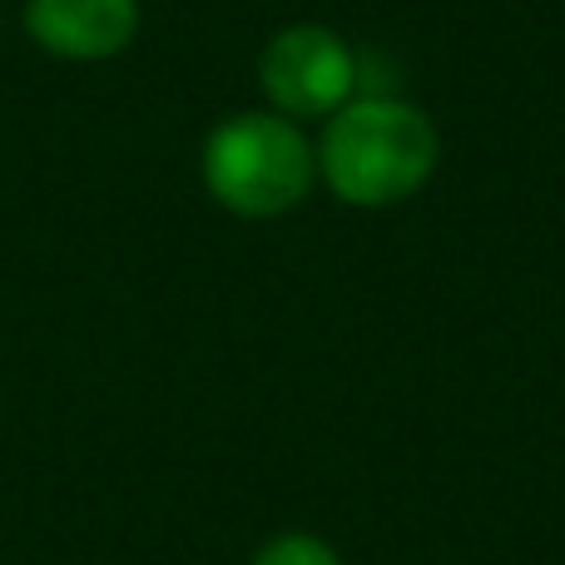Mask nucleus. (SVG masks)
Listing matches in <instances>:
<instances>
[{
    "instance_id": "1",
    "label": "nucleus",
    "mask_w": 565,
    "mask_h": 565,
    "mask_svg": "<svg viewBox=\"0 0 565 565\" xmlns=\"http://www.w3.org/2000/svg\"><path fill=\"white\" fill-rule=\"evenodd\" d=\"M437 129L407 99H358L332 115L318 169L342 204L387 209L417 194L437 169Z\"/></svg>"
},
{
    "instance_id": "2",
    "label": "nucleus",
    "mask_w": 565,
    "mask_h": 565,
    "mask_svg": "<svg viewBox=\"0 0 565 565\" xmlns=\"http://www.w3.org/2000/svg\"><path fill=\"white\" fill-rule=\"evenodd\" d=\"M204 189L238 218H278L298 209L318 174V154L282 115H228L204 139Z\"/></svg>"
},
{
    "instance_id": "3",
    "label": "nucleus",
    "mask_w": 565,
    "mask_h": 565,
    "mask_svg": "<svg viewBox=\"0 0 565 565\" xmlns=\"http://www.w3.org/2000/svg\"><path fill=\"white\" fill-rule=\"evenodd\" d=\"M258 85L282 119H318L352 99L358 60L348 40L322 25H288L258 55Z\"/></svg>"
},
{
    "instance_id": "4",
    "label": "nucleus",
    "mask_w": 565,
    "mask_h": 565,
    "mask_svg": "<svg viewBox=\"0 0 565 565\" xmlns=\"http://www.w3.org/2000/svg\"><path fill=\"white\" fill-rule=\"evenodd\" d=\"M20 25L45 55L70 65H99L135 45L139 0H25Z\"/></svg>"
},
{
    "instance_id": "5",
    "label": "nucleus",
    "mask_w": 565,
    "mask_h": 565,
    "mask_svg": "<svg viewBox=\"0 0 565 565\" xmlns=\"http://www.w3.org/2000/svg\"><path fill=\"white\" fill-rule=\"evenodd\" d=\"M254 565H342V561L328 541L308 536V531H288V536H274L268 546H258Z\"/></svg>"
},
{
    "instance_id": "6",
    "label": "nucleus",
    "mask_w": 565,
    "mask_h": 565,
    "mask_svg": "<svg viewBox=\"0 0 565 565\" xmlns=\"http://www.w3.org/2000/svg\"><path fill=\"white\" fill-rule=\"evenodd\" d=\"M0 407H6V392H0Z\"/></svg>"
}]
</instances>
